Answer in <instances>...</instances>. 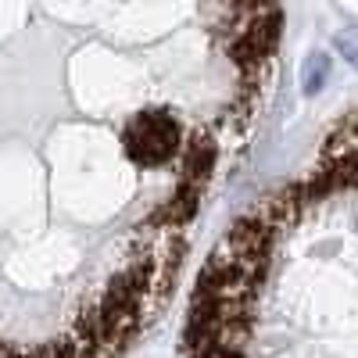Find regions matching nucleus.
I'll list each match as a JSON object with an SVG mask.
<instances>
[{"instance_id":"obj_3","label":"nucleus","mask_w":358,"mask_h":358,"mask_svg":"<svg viewBox=\"0 0 358 358\" xmlns=\"http://www.w3.org/2000/svg\"><path fill=\"white\" fill-rule=\"evenodd\" d=\"M337 50H341V57H344V62L358 65V25L344 29V33L337 36Z\"/></svg>"},{"instance_id":"obj_1","label":"nucleus","mask_w":358,"mask_h":358,"mask_svg":"<svg viewBox=\"0 0 358 358\" xmlns=\"http://www.w3.org/2000/svg\"><path fill=\"white\" fill-rule=\"evenodd\" d=\"M179 358H358V108L215 241Z\"/></svg>"},{"instance_id":"obj_2","label":"nucleus","mask_w":358,"mask_h":358,"mask_svg":"<svg viewBox=\"0 0 358 358\" xmlns=\"http://www.w3.org/2000/svg\"><path fill=\"white\" fill-rule=\"evenodd\" d=\"M326 76H330V57H326V54H312L308 62H305V79H301L308 97L319 94V86L326 83Z\"/></svg>"}]
</instances>
